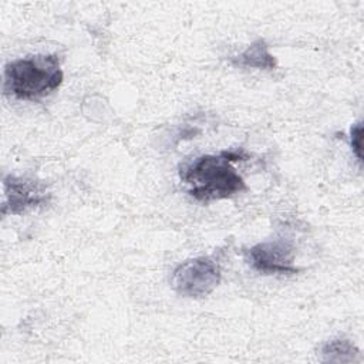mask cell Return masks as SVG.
I'll use <instances>...</instances> for the list:
<instances>
[{
	"mask_svg": "<svg viewBox=\"0 0 364 364\" xmlns=\"http://www.w3.org/2000/svg\"><path fill=\"white\" fill-rule=\"evenodd\" d=\"M3 215H21L28 209L46 205L50 199L44 183L14 175H7L3 179Z\"/></svg>",
	"mask_w": 364,
	"mask_h": 364,
	"instance_id": "5b68a950",
	"label": "cell"
},
{
	"mask_svg": "<svg viewBox=\"0 0 364 364\" xmlns=\"http://www.w3.org/2000/svg\"><path fill=\"white\" fill-rule=\"evenodd\" d=\"M320 354L326 363H350L357 360L360 351L350 340L338 337L323 344Z\"/></svg>",
	"mask_w": 364,
	"mask_h": 364,
	"instance_id": "52a82bcc",
	"label": "cell"
},
{
	"mask_svg": "<svg viewBox=\"0 0 364 364\" xmlns=\"http://www.w3.org/2000/svg\"><path fill=\"white\" fill-rule=\"evenodd\" d=\"M222 272L219 263L209 256L189 259L181 263L172 273L173 290L185 297H205L220 283Z\"/></svg>",
	"mask_w": 364,
	"mask_h": 364,
	"instance_id": "3957f363",
	"label": "cell"
},
{
	"mask_svg": "<svg viewBox=\"0 0 364 364\" xmlns=\"http://www.w3.org/2000/svg\"><path fill=\"white\" fill-rule=\"evenodd\" d=\"M361 134H363L361 122L354 124L350 129V145L358 161H361Z\"/></svg>",
	"mask_w": 364,
	"mask_h": 364,
	"instance_id": "ba28073f",
	"label": "cell"
},
{
	"mask_svg": "<svg viewBox=\"0 0 364 364\" xmlns=\"http://www.w3.org/2000/svg\"><path fill=\"white\" fill-rule=\"evenodd\" d=\"M246 262L263 274H291L294 266V246L289 239L276 237L260 242L245 250Z\"/></svg>",
	"mask_w": 364,
	"mask_h": 364,
	"instance_id": "277c9868",
	"label": "cell"
},
{
	"mask_svg": "<svg viewBox=\"0 0 364 364\" xmlns=\"http://www.w3.org/2000/svg\"><path fill=\"white\" fill-rule=\"evenodd\" d=\"M243 149H225L218 155H200L179 166V178L198 200H219L247 189L232 162L246 161Z\"/></svg>",
	"mask_w": 364,
	"mask_h": 364,
	"instance_id": "6da1fadb",
	"label": "cell"
},
{
	"mask_svg": "<svg viewBox=\"0 0 364 364\" xmlns=\"http://www.w3.org/2000/svg\"><path fill=\"white\" fill-rule=\"evenodd\" d=\"M230 63L236 67L257 70H274L277 65L274 55L269 51V44L263 38L253 41L243 53L233 57Z\"/></svg>",
	"mask_w": 364,
	"mask_h": 364,
	"instance_id": "8992f818",
	"label": "cell"
},
{
	"mask_svg": "<svg viewBox=\"0 0 364 364\" xmlns=\"http://www.w3.org/2000/svg\"><path fill=\"white\" fill-rule=\"evenodd\" d=\"M64 74L55 54H37L14 60L4 67L3 91L17 100H38L54 92Z\"/></svg>",
	"mask_w": 364,
	"mask_h": 364,
	"instance_id": "7a4b0ae2",
	"label": "cell"
}]
</instances>
